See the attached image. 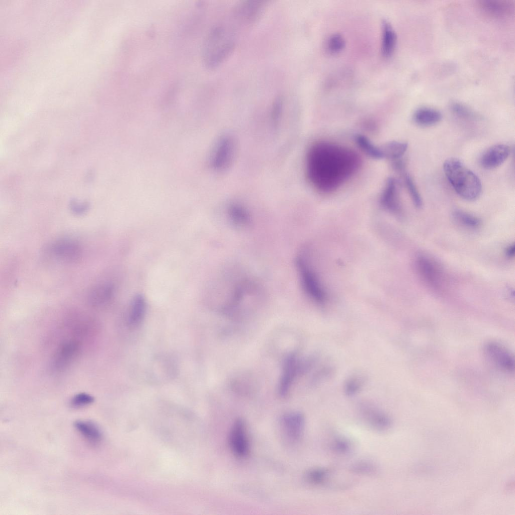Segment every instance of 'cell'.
<instances>
[{
    "mask_svg": "<svg viewBox=\"0 0 515 515\" xmlns=\"http://www.w3.org/2000/svg\"><path fill=\"white\" fill-rule=\"evenodd\" d=\"M51 253L61 260L72 262L78 260L81 253L79 244L70 239H61L54 242L50 246Z\"/></svg>",
    "mask_w": 515,
    "mask_h": 515,
    "instance_id": "cell-8",
    "label": "cell"
},
{
    "mask_svg": "<svg viewBox=\"0 0 515 515\" xmlns=\"http://www.w3.org/2000/svg\"><path fill=\"white\" fill-rule=\"evenodd\" d=\"M229 444L234 454L243 458L249 452V443L244 421L238 419L234 423L229 435Z\"/></svg>",
    "mask_w": 515,
    "mask_h": 515,
    "instance_id": "cell-7",
    "label": "cell"
},
{
    "mask_svg": "<svg viewBox=\"0 0 515 515\" xmlns=\"http://www.w3.org/2000/svg\"><path fill=\"white\" fill-rule=\"evenodd\" d=\"M235 37L234 32L224 25L211 28L203 44L204 64L207 68H213L224 61L234 48Z\"/></svg>",
    "mask_w": 515,
    "mask_h": 515,
    "instance_id": "cell-2",
    "label": "cell"
},
{
    "mask_svg": "<svg viewBox=\"0 0 515 515\" xmlns=\"http://www.w3.org/2000/svg\"><path fill=\"white\" fill-rule=\"evenodd\" d=\"M283 425L286 434L293 441L301 437L305 426L304 415L298 412L286 414L282 418Z\"/></svg>",
    "mask_w": 515,
    "mask_h": 515,
    "instance_id": "cell-15",
    "label": "cell"
},
{
    "mask_svg": "<svg viewBox=\"0 0 515 515\" xmlns=\"http://www.w3.org/2000/svg\"><path fill=\"white\" fill-rule=\"evenodd\" d=\"M296 265L302 285L306 292L314 301L322 303L325 300V294L314 272L306 261L299 257Z\"/></svg>",
    "mask_w": 515,
    "mask_h": 515,
    "instance_id": "cell-5",
    "label": "cell"
},
{
    "mask_svg": "<svg viewBox=\"0 0 515 515\" xmlns=\"http://www.w3.org/2000/svg\"><path fill=\"white\" fill-rule=\"evenodd\" d=\"M362 415L369 426L378 431L389 430L392 425L390 417L384 412L369 406H363Z\"/></svg>",
    "mask_w": 515,
    "mask_h": 515,
    "instance_id": "cell-11",
    "label": "cell"
},
{
    "mask_svg": "<svg viewBox=\"0 0 515 515\" xmlns=\"http://www.w3.org/2000/svg\"><path fill=\"white\" fill-rule=\"evenodd\" d=\"M452 216L457 223L467 228L475 229L478 228L481 223L479 218L462 210L454 211Z\"/></svg>",
    "mask_w": 515,
    "mask_h": 515,
    "instance_id": "cell-25",
    "label": "cell"
},
{
    "mask_svg": "<svg viewBox=\"0 0 515 515\" xmlns=\"http://www.w3.org/2000/svg\"><path fill=\"white\" fill-rule=\"evenodd\" d=\"M351 470L357 474L373 475L376 473L378 469L374 464L367 461H361L353 464Z\"/></svg>",
    "mask_w": 515,
    "mask_h": 515,
    "instance_id": "cell-30",
    "label": "cell"
},
{
    "mask_svg": "<svg viewBox=\"0 0 515 515\" xmlns=\"http://www.w3.org/2000/svg\"><path fill=\"white\" fill-rule=\"evenodd\" d=\"M228 214L234 224L244 226L249 221V215L246 208L240 203L233 202L228 207Z\"/></svg>",
    "mask_w": 515,
    "mask_h": 515,
    "instance_id": "cell-22",
    "label": "cell"
},
{
    "mask_svg": "<svg viewBox=\"0 0 515 515\" xmlns=\"http://www.w3.org/2000/svg\"><path fill=\"white\" fill-rule=\"evenodd\" d=\"M408 144L405 142L393 141L380 147L383 158L399 159L406 152Z\"/></svg>",
    "mask_w": 515,
    "mask_h": 515,
    "instance_id": "cell-23",
    "label": "cell"
},
{
    "mask_svg": "<svg viewBox=\"0 0 515 515\" xmlns=\"http://www.w3.org/2000/svg\"><path fill=\"white\" fill-rule=\"evenodd\" d=\"M113 286L107 283H101L94 286L90 291L88 295L89 302L93 306L103 304L112 296Z\"/></svg>",
    "mask_w": 515,
    "mask_h": 515,
    "instance_id": "cell-20",
    "label": "cell"
},
{
    "mask_svg": "<svg viewBox=\"0 0 515 515\" xmlns=\"http://www.w3.org/2000/svg\"><path fill=\"white\" fill-rule=\"evenodd\" d=\"M300 364L294 354L289 355L285 359L279 386L281 396H285L287 394L294 377L301 368Z\"/></svg>",
    "mask_w": 515,
    "mask_h": 515,
    "instance_id": "cell-14",
    "label": "cell"
},
{
    "mask_svg": "<svg viewBox=\"0 0 515 515\" xmlns=\"http://www.w3.org/2000/svg\"><path fill=\"white\" fill-rule=\"evenodd\" d=\"M331 447L334 452L341 455H349L353 450L352 444L350 441L343 437H338L334 439Z\"/></svg>",
    "mask_w": 515,
    "mask_h": 515,
    "instance_id": "cell-28",
    "label": "cell"
},
{
    "mask_svg": "<svg viewBox=\"0 0 515 515\" xmlns=\"http://www.w3.org/2000/svg\"><path fill=\"white\" fill-rule=\"evenodd\" d=\"M284 97L278 96L273 102L271 111V117L274 126L276 127L278 123L284 108Z\"/></svg>",
    "mask_w": 515,
    "mask_h": 515,
    "instance_id": "cell-31",
    "label": "cell"
},
{
    "mask_svg": "<svg viewBox=\"0 0 515 515\" xmlns=\"http://www.w3.org/2000/svg\"><path fill=\"white\" fill-rule=\"evenodd\" d=\"M485 352L490 360L500 370L511 372L514 371V359L501 344L490 342L486 345Z\"/></svg>",
    "mask_w": 515,
    "mask_h": 515,
    "instance_id": "cell-6",
    "label": "cell"
},
{
    "mask_svg": "<svg viewBox=\"0 0 515 515\" xmlns=\"http://www.w3.org/2000/svg\"><path fill=\"white\" fill-rule=\"evenodd\" d=\"M235 151V144L231 136L221 137L216 143L210 158L211 167L215 171H223L231 163Z\"/></svg>",
    "mask_w": 515,
    "mask_h": 515,
    "instance_id": "cell-4",
    "label": "cell"
},
{
    "mask_svg": "<svg viewBox=\"0 0 515 515\" xmlns=\"http://www.w3.org/2000/svg\"><path fill=\"white\" fill-rule=\"evenodd\" d=\"M381 203L389 211L394 213H399L400 206L398 199L397 182L395 179L389 178L387 179L381 195Z\"/></svg>",
    "mask_w": 515,
    "mask_h": 515,
    "instance_id": "cell-16",
    "label": "cell"
},
{
    "mask_svg": "<svg viewBox=\"0 0 515 515\" xmlns=\"http://www.w3.org/2000/svg\"><path fill=\"white\" fill-rule=\"evenodd\" d=\"M74 426L83 438L92 444L100 443L102 439V433L100 427L92 421L77 420L74 422Z\"/></svg>",
    "mask_w": 515,
    "mask_h": 515,
    "instance_id": "cell-17",
    "label": "cell"
},
{
    "mask_svg": "<svg viewBox=\"0 0 515 515\" xmlns=\"http://www.w3.org/2000/svg\"><path fill=\"white\" fill-rule=\"evenodd\" d=\"M510 153V147L504 144H497L488 148L482 155L480 162L484 168H496L503 163Z\"/></svg>",
    "mask_w": 515,
    "mask_h": 515,
    "instance_id": "cell-9",
    "label": "cell"
},
{
    "mask_svg": "<svg viewBox=\"0 0 515 515\" xmlns=\"http://www.w3.org/2000/svg\"><path fill=\"white\" fill-rule=\"evenodd\" d=\"M442 115L438 110L430 107H421L414 113L413 119L418 125L423 127L433 126L442 120Z\"/></svg>",
    "mask_w": 515,
    "mask_h": 515,
    "instance_id": "cell-18",
    "label": "cell"
},
{
    "mask_svg": "<svg viewBox=\"0 0 515 515\" xmlns=\"http://www.w3.org/2000/svg\"><path fill=\"white\" fill-rule=\"evenodd\" d=\"M452 112L458 117L467 120H475L477 115L466 106L456 102H452L450 105Z\"/></svg>",
    "mask_w": 515,
    "mask_h": 515,
    "instance_id": "cell-27",
    "label": "cell"
},
{
    "mask_svg": "<svg viewBox=\"0 0 515 515\" xmlns=\"http://www.w3.org/2000/svg\"><path fill=\"white\" fill-rule=\"evenodd\" d=\"M95 401L94 397L90 394L81 392L74 395L70 400V405L74 408H81L90 405Z\"/></svg>",
    "mask_w": 515,
    "mask_h": 515,
    "instance_id": "cell-32",
    "label": "cell"
},
{
    "mask_svg": "<svg viewBox=\"0 0 515 515\" xmlns=\"http://www.w3.org/2000/svg\"><path fill=\"white\" fill-rule=\"evenodd\" d=\"M415 264L418 274L427 284L433 287L439 285L441 272L434 261L427 256L420 255L417 258Z\"/></svg>",
    "mask_w": 515,
    "mask_h": 515,
    "instance_id": "cell-12",
    "label": "cell"
},
{
    "mask_svg": "<svg viewBox=\"0 0 515 515\" xmlns=\"http://www.w3.org/2000/svg\"><path fill=\"white\" fill-rule=\"evenodd\" d=\"M357 161L355 154L349 150L329 144H316L307 154L308 176L316 188L331 190L354 171Z\"/></svg>",
    "mask_w": 515,
    "mask_h": 515,
    "instance_id": "cell-1",
    "label": "cell"
},
{
    "mask_svg": "<svg viewBox=\"0 0 515 515\" xmlns=\"http://www.w3.org/2000/svg\"><path fill=\"white\" fill-rule=\"evenodd\" d=\"M515 252V246L514 244L509 245L507 246L505 250V254L506 256L508 258H512L514 255Z\"/></svg>",
    "mask_w": 515,
    "mask_h": 515,
    "instance_id": "cell-34",
    "label": "cell"
},
{
    "mask_svg": "<svg viewBox=\"0 0 515 515\" xmlns=\"http://www.w3.org/2000/svg\"><path fill=\"white\" fill-rule=\"evenodd\" d=\"M355 140L361 149L370 157L375 159L383 158L380 147L374 145L366 136L357 135Z\"/></svg>",
    "mask_w": 515,
    "mask_h": 515,
    "instance_id": "cell-24",
    "label": "cell"
},
{
    "mask_svg": "<svg viewBox=\"0 0 515 515\" xmlns=\"http://www.w3.org/2000/svg\"><path fill=\"white\" fill-rule=\"evenodd\" d=\"M345 45V40L339 34H333L330 36L326 42L328 50L331 52H337L341 50Z\"/></svg>",
    "mask_w": 515,
    "mask_h": 515,
    "instance_id": "cell-33",
    "label": "cell"
},
{
    "mask_svg": "<svg viewBox=\"0 0 515 515\" xmlns=\"http://www.w3.org/2000/svg\"><path fill=\"white\" fill-rule=\"evenodd\" d=\"M478 6L487 15L495 18L510 16L514 10L513 2L508 0H482Z\"/></svg>",
    "mask_w": 515,
    "mask_h": 515,
    "instance_id": "cell-10",
    "label": "cell"
},
{
    "mask_svg": "<svg viewBox=\"0 0 515 515\" xmlns=\"http://www.w3.org/2000/svg\"><path fill=\"white\" fill-rule=\"evenodd\" d=\"M404 181L409 194L414 206L417 208L422 207V199L411 176L408 174L404 175Z\"/></svg>",
    "mask_w": 515,
    "mask_h": 515,
    "instance_id": "cell-29",
    "label": "cell"
},
{
    "mask_svg": "<svg viewBox=\"0 0 515 515\" xmlns=\"http://www.w3.org/2000/svg\"><path fill=\"white\" fill-rule=\"evenodd\" d=\"M330 471L323 468H314L307 472L305 475L307 481L314 485L324 484L329 478Z\"/></svg>",
    "mask_w": 515,
    "mask_h": 515,
    "instance_id": "cell-26",
    "label": "cell"
},
{
    "mask_svg": "<svg viewBox=\"0 0 515 515\" xmlns=\"http://www.w3.org/2000/svg\"><path fill=\"white\" fill-rule=\"evenodd\" d=\"M146 311V301L144 297L136 295L133 299L128 314V323L131 327H136L142 322Z\"/></svg>",
    "mask_w": 515,
    "mask_h": 515,
    "instance_id": "cell-19",
    "label": "cell"
},
{
    "mask_svg": "<svg viewBox=\"0 0 515 515\" xmlns=\"http://www.w3.org/2000/svg\"><path fill=\"white\" fill-rule=\"evenodd\" d=\"M382 52L385 56L390 55L394 49L396 36L391 25L384 21L382 24Z\"/></svg>",
    "mask_w": 515,
    "mask_h": 515,
    "instance_id": "cell-21",
    "label": "cell"
},
{
    "mask_svg": "<svg viewBox=\"0 0 515 515\" xmlns=\"http://www.w3.org/2000/svg\"><path fill=\"white\" fill-rule=\"evenodd\" d=\"M79 345L75 341H68L62 345L55 353L52 366L55 370H63L75 359L79 352Z\"/></svg>",
    "mask_w": 515,
    "mask_h": 515,
    "instance_id": "cell-13",
    "label": "cell"
},
{
    "mask_svg": "<svg viewBox=\"0 0 515 515\" xmlns=\"http://www.w3.org/2000/svg\"><path fill=\"white\" fill-rule=\"evenodd\" d=\"M443 169L453 188L462 198L474 201L480 196L482 186L479 179L461 160L455 157L448 158Z\"/></svg>",
    "mask_w": 515,
    "mask_h": 515,
    "instance_id": "cell-3",
    "label": "cell"
}]
</instances>
